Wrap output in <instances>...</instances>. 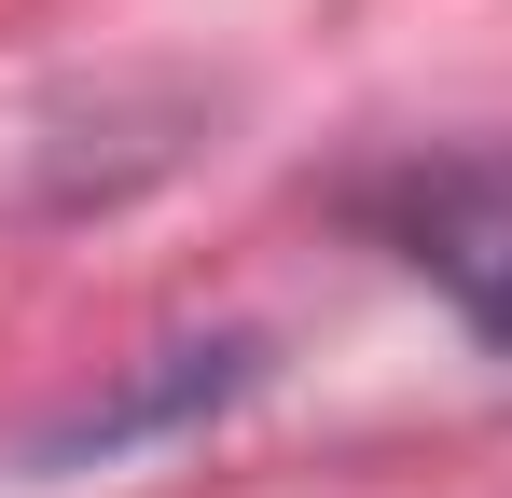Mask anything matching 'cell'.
Segmentation results:
<instances>
[{
    "instance_id": "obj_1",
    "label": "cell",
    "mask_w": 512,
    "mask_h": 498,
    "mask_svg": "<svg viewBox=\"0 0 512 498\" xmlns=\"http://www.w3.org/2000/svg\"><path fill=\"white\" fill-rule=\"evenodd\" d=\"M388 236H402V263H416L485 346H512V153H443V166H416L402 208H388Z\"/></svg>"
}]
</instances>
